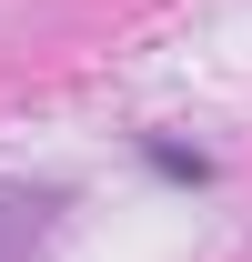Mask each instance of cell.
Instances as JSON below:
<instances>
[{
  "instance_id": "7a4b0ae2",
  "label": "cell",
  "mask_w": 252,
  "mask_h": 262,
  "mask_svg": "<svg viewBox=\"0 0 252 262\" xmlns=\"http://www.w3.org/2000/svg\"><path fill=\"white\" fill-rule=\"evenodd\" d=\"M141 162H152L161 182H192V192L212 182V162H202V151H182V141H141Z\"/></svg>"
},
{
  "instance_id": "6da1fadb",
  "label": "cell",
  "mask_w": 252,
  "mask_h": 262,
  "mask_svg": "<svg viewBox=\"0 0 252 262\" xmlns=\"http://www.w3.org/2000/svg\"><path fill=\"white\" fill-rule=\"evenodd\" d=\"M51 212H61V192H20V182H0V262H31L40 232H51Z\"/></svg>"
}]
</instances>
